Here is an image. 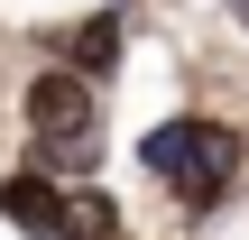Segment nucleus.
<instances>
[{
    "label": "nucleus",
    "instance_id": "obj_1",
    "mask_svg": "<svg viewBox=\"0 0 249 240\" xmlns=\"http://www.w3.org/2000/svg\"><path fill=\"white\" fill-rule=\"evenodd\" d=\"M240 176H249V129H240V120H222V111H203V139H194V157L166 176V203H176V222H185V231L222 222V213H231V194H240Z\"/></svg>",
    "mask_w": 249,
    "mask_h": 240
},
{
    "label": "nucleus",
    "instance_id": "obj_2",
    "mask_svg": "<svg viewBox=\"0 0 249 240\" xmlns=\"http://www.w3.org/2000/svg\"><path fill=\"white\" fill-rule=\"evenodd\" d=\"M37 65H65V74H83L92 92H111L120 83V65H129V9H83V18H55V28H37V46H28Z\"/></svg>",
    "mask_w": 249,
    "mask_h": 240
},
{
    "label": "nucleus",
    "instance_id": "obj_3",
    "mask_svg": "<svg viewBox=\"0 0 249 240\" xmlns=\"http://www.w3.org/2000/svg\"><path fill=\"white\" fill-rule=\"evenodd\" d=\"M102 129V92L65 65H28L18 83V139L28 148H65V139H92Z\"/></svg>",
    "mask_w": 249,
    "mask_h": 240
},
{
    "label": "nucleus",
    "instance_id": "obj_4",
    "mask_svg": "<svg viewBox=\"0 0 249 240\" xmlns=\"http://www.w3.org/2000/svg\"><path fill=\"white\" fill-rule=\"evenodd\" d=\"M0 222H9L18 240H65V185L9 166V176H0Z\"/></svg>",
    "mask_w": 249,
    "mask_h": 240
},
{
    "label": "nucleus",
    "instance_id": "obj_5",
    "mask_svg": "<svg viewBox=\"0 0 249 240\" xmlns=\"http://www.w3.org/2000/svg\"><path fill=\"white\" fill-rule=\"evenodd\" d=\"M194 139H203V102H194V111H166V120L139 139V176H157V185H166V176L194 157Z\"/></svg>",
    "mask_w": 249,
    "mask_h": 240
},
{
    "label": "nucleus",
    "instance_id": "obj_6",
    "mask_svg": "<svg viewBox=\"0 0 249 240\" xmlns=\"http://www.w3.org/2000/svg\"><path fill=\"white\" fill-rule=\"evenodd\" d=\"M65 240H129V213L111 185H65Z\"/></svg>",
    "mask_w": 249,
    "mask_h": 240
},
{
    "label": "nucleus",
    "instance_id": "obj_7",
    "mask_svg": "<svg viewBox=\"0 0 249 240\" xmlns=\"http://www.w3.org/2000/svg\"><path fill=\"white\" fill-rule=\"evenodd\" d=\"M231 18H240V37H249V0H231Z\"/></svg>",
    "mask_w": 249,
    "mask_h": 240
}]
</instances>
